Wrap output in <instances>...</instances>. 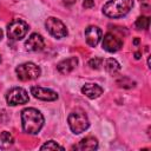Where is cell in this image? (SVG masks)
<instances>
[{
	"mask_svg": "<svg viewBox=\"0 0 151 151\" xmlns=\"http://www.w3.org/2000/svg\"><path fill=\"white\" fill-rule=\"evenodd\" d=\"M22 130L29 134H37L44 125V116L34 107H28L21 112Z\"/></svg>",
	"mask_w": 151,
	"mask_h": 151,
	"instance_id": "obj_1",
	"label": "cell"
},
{
	"mask_svg": "<svg viewBox=\"0 0 151 151\" xmlns=\"http://www.w3.org/2000/svg\"><path fill=\"white\" fill-rule=\"evenodd\" d=\"M133 7V0H109L103 6V13L109 18H122Z\"/></svg>",
	"mask_w": 151,
	"mask_h": 151,
	"instance_id": "obj_2",
	"label": "cell"
},
{
	"mask_svg": "<svg viewBox=\"0 0 151 151\" xmlns=\"http://www.w3.org/2000/svg\"><path fill=\"white\" fill-rule=\"evenodd\" d=\"M67 122H68V126H70L71 131L76 134H79V133L84 132L90 126L88 118H87L86 113L81 110H76V111L71 112L68 114Z\"/></svg>",
	"mask_w": 151,
	"mask_h": 151,
	"instance_id": "obj_3",
	"label": "cell"
},
{
	"mask_svg": "<svg viewBox=\"0 0 151 151\" xmlns=\"http://www.w3.org/2000/svg\"><path fill=\"white\" fill-rule=\"evenodd\" d=\"M15 73H17L18 79H20L22 81H28V80L39 78L41 70L34 63H24V64H20L19 66H17Z\"/></svg>",
	"mask_w": 151,
	"mask_h": 151,
	"instance_id": "obj_4",
	"label": "cell"
},
{
	"mask_svg": "<svg viewBox=\"0 0 151 151\" xmlns=\"http://www.w3.org/2000/svg\"><path fill=\"white\" fill-rule=\"evenodd\" d=\"M28 29H29V27H28L27 22H25L24 20H20V19H15L8 25L7 34H8V38L12 40H21L27 34Z\"/></svg>",
	"mask_w": 151,
	"mask_h": 151,
	"instance_id": "obj_5",
	"label": "cell"
},
{
	"mask_svg": "<svg viewBox=\"0 0 151 151\" xmlns=\"http://www.w3.org/2000/svg\"><path fill=\"white\" fill-rule=\"evenodd\" d=\"M28 100H29L28 93L22 87H13L6 94V101L11 106L26 104L28 103Z\"/></svg>",
	"mask_w": 151,
	"mask_h": 151,
	"instance_id": "obj_6",
	"label": "cell"
},
{
	"mask_svg": "<svg viewBox=\"0 0 151 151\" xmlns=\"http://www.w3.org/2000/svg\"><path fill=\"white\" fill-rule=\"evenodd\" d=\"M45 26H46L48 33L51 35H53L54 38H57V39H61L64 37H66L67 33H68L66 26L64 25V22L60 21L57 18H53V17L47 18V20L45 22Z\"/></svg>",
	"mask_w": 151,
	"mask_h": 151,
	"instance_id": "obj_7",
	"label": "cell"
},
{
	"mask_svg": "<svg viewBox=\"0 0 151 151\" xmlns=\"http://www.w3.org/2000/svg\"><path fill=\"white\" fill-rule=\"evenodd\" d=\"M31 94H33L34 98L44 101H53L58 99V93L51 88L41 87V86H32L31 87Z\"/></svg>",
	"mask_w": 151,
	"mask_h": 151,
	"instance_id": "obj_8",
	"label": "cell"
},
{
	"mask_svg": "<svg viewBox=\"0 0 151 151\" xmlns=\"http://www.w3.org/2000/svg\"><path fill=\"white\" fill-rule=\"evenodd\" d=\"M123 47V40L116 37L113 33H106L103 38V48L110 53L117 52Z\"/></svg>",
	"mask_w": 151,
	"mask_h": 151,
	"instance_id": "obj_9",
	"label": "cell"
},
{
	"mask_svg": "<svg viewBox=\"0 0 151 151\" xmlns=\"http://www.w3.org/2000/svg\"><path fill=\"white\" fill-rule=\"evenodd\" d=\"M25 47L27 51H31V52H39V51H42L44 47H45V40L44 38L38 34V33H32L28 39L26 40L25 42Z\"/></svg>",
	"mask_w": 151,
	"mask_h": 151,
	"instance_id": "obj_10",
	"label": "cell"
},
{
	"mask_svg": "<svg viewBox=\"0 0 151 151\" xmlns=\"http://www.w3.org/2000/svg\"><path fill=\"white\" fill-rule=\"evenodd\" d=\"M103 35V32L99 27L97 26H88L87 28H85V38H86V42L87 45H90L91 47H96L98 45V42L100 41Z\"/></svg>",
	"mask_w": 151,
	"mask_h": 151,
	"instance_id": "obj_11",
	"label": "cell"
},
{
	"mask_svg": "<svg viewBox=\"0 0 151 151\" xmlns=\"http://www.w3.org/2000/svg\"><path fill=\"white\" fill-rule=\"evenodd\" d=\"M104 92L103 87L99 86L98 84H92V83H87L81 87V93L85 94L87 98L90 99H96L99 96H101Z\"/></svg>",
	"mask_w": 151,
	"mask_h": 151,
	"instance_id": "obj_12",
	"label": "cell"
},
{
	"mask_svg": "<svg viewBox=\"0 0 151 151\" xmlns=\"http://www.w3.org/2000/svg\"><path fill=\"white\" fill-rule=\"evenodd\" d=\"M78 65V58L77 57H71L67 59L61 60L58 65L57 68L61 74H68L70 72H72Z\"/></svg>",
	"mask_w": 151,
	"mask_h": 151,
	"instance_id": "obj_13",
	"label": "cell"
},
{
	"mask_svg": "<svg viewBox=\"0 0 151 151\" xmlns=\"http://www.w3.org/2000/svg\"><path fill=\"white\" fill-rule=\"evenodd\" d=\"M98 147V140L94 137H86L81 139L77 145L72 146V149L80 150V151H86V150H96Z\"/></svg>",
	"mask_w": 151,
	"mask_h": 151,
	"instance_id": "obj_14",
	"label": "cell"
},
{
	"mask_svg": "<svg viewBox=\"0 0 151 151\" xmlns=\"http://www.w3.org/2000/svg\"><path fill=\"white\" fill-rule=\"evenodd\" d=\"M103 66H104V68L110 73V74H116V73H118L119 72V70H120V65H119V63L116 60V59H113V58H109V59H103Z\"/></svg>",
	"mask_w": 151,
	"mask_h": 151,
	"instance_id": "obj_15",
	"label": "cell"
},
{
	"mask_svg": "<svg viewBox=\"0 0 151 151\" xmlns=\"http://www.w3.org/2000/svg\"><path fill=\"white\" fill-rule=\"evenodd\" d=\"M14 144V138L13 136L7 132V131H2L0 133V149L1 150H6L9 149L12 145Z\"/></svg>",
	"mask_w": 151,
	"mask_h": 151,
	"instance_id": "obj_16",
	"label": "cell"
},
{
	"mask_svg": "<svg viewBox=\"0 0 151 151\" xmlns=\"http://www.w3.org/2000/svg\"><path fill=\"white\" fill-rule=\"evenodd\" d=\"M149 26H150V19L147 17H139L136 20L137 29H147Z\"/></svg>",
	"mask_w": 151,
	"mask_h": 151,
	"instance_id": "obj_17",
	"label": "cell"
},
{
	"mask_svg": "<svg viewBox=\"0 0 151 151\" xmlns=\"http://www.w3.org/2000/svg\"><path fill=\"white\" fill-rule=\"evenodd\" d=\"M40 150H64V146H61V145H59L57 142H54V140H48V142H46L44 145H41L40 146Z\"/></svg>",
	"mask_w": 151,
	"mask_h": 151,
	"instance_id": "obj_18",
	"label": "cell"
},
{
	"mask_svg": "<svg viewBox=\"0 0 151 151\" xmlns=\"http://www.w3.org/2000/svg\"><path fill=\"white\" fill-rule=\"evenodd\" d=\"M88 66L91 68L98 70V68H100V66H103V59L101 58H93L88 61Z\"/></svg>",
	"mask_w": 151,
	"mask_h": 151,
	"instance_id": "obj_19",
	"label": "cell"
},
{
	"mask_svg": "<svg viewBox=\"0 0 151 151\" xmlns=\"http://www.w3.org/2000/svg\"><path fill=\"white\" fill-rule=\"evenodd\" d=\"M93 6H94V0H84L83 1L84 8H92Z\"/></svg>",
	"mask_w": 151,
	"mask_h": 151,
	"instance_id": "obj_20",
	"label": "cell"
},
{
	"mask_svg": "<svg viewBox=\"0 0 151 151\" xmlns=\"http://www.w3.org/2000/svg\"><path fill=\"white\" fill-rule=\"evenodd\" d=\"M63 2H64L65 5H67V6H71V5L76 4V2H77V0H63Z\"/></svg>",
	"mask_w": 151,
	"mask_h": 151,
	"instance_id": "obj_21",
	"label": "cell"
},
{
	"mask_svg": "<svg viewBox=\"0 0 151 151\" xmlns=\"http://www.w3.org/2000/svg\"><path fill=\"white\" fill-rule=\"evenodd\" d=\"M140 55H142V54H140V52H136V53H134V58H136V59H139V58H140Z\"/></svg>",
	"mask_w": 151,
	"mask_h": 151,
	"instance_id": "obj_22",
	"label": "cell"
},
{
	"mask_svg": "<svg viewBox=\"0 0 151 151\" xmlns=\"http://www.w3.org/2000/svg\"><path fill=\"white\" fill-rule=\"evenodd\" d=\"M138 42H139V39H137V38H136V39L133 40V44H134V45H137Z\"/></svg>",
	"mask_w": 151,
	"mask_h": 151,
	"instance_id": "obj_23",
	"label": "cell"
},
{
	"mask_svg": "<svg viewBox=\"0 0 151 151\" xmlns=\"http://www.w3.org/2000/svg\"><path fill=\"white\" fill-rule=\"evenodd\" d=\"M2 35H4V33H2V31H1V29H0V40H1V39H2Z\"/></svg>",
	"mask_w": 151,
	"mask_h": 151,
	"instance_id": "obj_24",
	"label": "cell"
},
{
	"mask_svg": "<svg viewBox=\"0 0 151 151\" xmlns=\"http://www.w3.org/2000/svg\"><path fill=\"white\" fill-rule=\"evenodd\" d=\"M140 1H142V2H144V1H147V0H140Z\"/></svg>",
	"mask_w": 151,
	"mask_h": 151,
	"instance_id": "obj_25",
	"label": "cell"
},
{
	"mask_svg": "<svg viewBox=\"0 0 151 151\" xmlns=\"http://www.w3.org/2000/svg\"><path fill=\"white\" fill-rule=\"evenodd\" d=\"M0 61H1V58H0Z\"/></svg>",
	"mask_w": 151,
	"mask_h": 151,
	"instance_id": "obj_26",
	"label": "cell"
}]
</instances>
